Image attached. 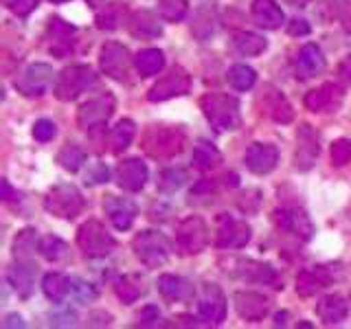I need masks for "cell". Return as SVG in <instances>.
Here are the masks:
<instances>
[{
	"label": "cell",
	"instance_id": "6da1fadb",
	"mask_svg": "<svg viewBox=\"0 0 351 329\" xmlns=\"http://www.w3.org/2000/svg\"><path fill=\"white\" fill-rule=\"evenodd\" d=\"M200 106L215 132H235L241 125V108L235 97L224 93H208L202 97Z\"/></svg>",
	"mask_w": 351,
	"mask_h": 329
},
{
	"label": "cell",
	"instance_id": "7a4b0ae2",
	"mask_svg": "<svg viewBox=\"0 0 351 329\" xmlns=\"http://www.w3.org/2000/svg\"><path fill=\"white\" fill-rule=\"evenodd\" d=\"M97 84V75L90 66L86 64H73L58 75L55 80L53 93L60 101H75L82 93H86L88 88H93Z\"/></svg>",
	"mask_w": 351,
	"mask_h": 329
},
{
	"label": "cell",
	"instance_id": "3957f363",
	"mask_svg": "<svg viewBox=\"0 0 351 329\" xmlns=\"http://www.w3.org/2000/svg\"><path fill=\"white\" fill-rule=\"evenodd\" d=\"M77 246L82 248L86 257L101 259L114 250L117 241L99 219H88V222H84L80 230H77Z\"/></svg>",
	"mask_w": 351,
	"mask_h": 329
},
{
	"label": "cell",
	"instance_id": "277c9868",
	"mask_svg": "<svg viewBox=\"0 0 351 329\" xmlns=\"http://www.w3.org/2000/svg\"><path fill=\"white\" fill-rule=\"evenodd\" d=\"M44 208L55 217L75 219L84 208V195L73 184H55L44 197Z\"/></svg>",
	"mask_w": 351,
	"mask_h": 329
},
{
	"label": "cell",
	"instance_id": "5b68a950",
	"mask_svg": "<svg viewBox=\"0 0 351 329\" xmlns=\"http://www.w3.org/2000/svg\"><path fill=\"white\" fill-rule=\"evenodd\" d=\"M176 248L180 255H197L208 244V228L200 215H189L176 226Z\"/></svg>",
	"mask_w": 351,
	"mask_h": 329
},
{
	"label": "cell",
	"instance_id": "8992f818",
	"mask_svg": "<svg viewBox=\"0 0 351 329\" xmlns=\"http://www.w3.org/2000/svg\"><path fill=\"white\" fill-rule=\"evenodd\" d=\"M184 147V134L178 127H152L145 141H143V149H145L152 158H171L180 154Z\"/></svg>",
	"mask_w": 351,
	"mask_h": 329
},
{
	"label": "cell",
	"instance_id": "52a82bcc",
	"mask_svg": "<svg viewBox=\"0 0 351 329\" xmlns=\"http://www.w3.org/2000/svg\"><path fill=\"white\" fill-rule=\"evenodd\" d=\"M132 248H134V255L141 259L145 268H158L169 257L167 241L156 230H143V233H138L134 241H132Z\"/></svg>",
	"mask_w": 351,
	"mask_h": 329
},
{
	"label": "cell",
	"instance_id": "ba28073f",
	"mask_svg": "<svg viewBox=\"0 0 351 329\" xmlns=\"http://www.w3.org/2000/svg\"><path fill=\"white\" fill-rule=\"evenodd\" d=\"M114 108L117 101L112 95L110 93L99 95L80 108V112H77V125L86 132H90L95 127H104L108 123V119L114 114Z\"/></svg>",
	"mask_w": 351,
	"mask_h": 329
},
{
	"label": "cell",
	"instance_id": "9c48e42d",
	"mask_svg": "<svg viewBox=\"0 0 351 329\" xmlns=\"http://www.w3.org/2000/svg\"><path fill=\"white\" fill-rule=\"evenodd\" d=\"M130 64H132L130 51L128 47H123V44H119V42H108L101 47V51H99V69L114 82L128 80Z\"/></svg>",
	"mask_w": 351,
	"mask_h": 329
},
{
	"label": "cell",
	"instance_id": "30bf717a",
	"mask_svg": "<svg viewBox=\"0 0 351 329\" xmlns=\"http://www.w3.org/2000/svg\"><path fill=\"white\" fill-rule=\"evenodd\" d=\"M215 246L217 248H244L250 241V226L241 219H235L226 213L217 217V233H215Z\"/></svg>",
	"mask_w": 351,
	"mask_h": 329
},
{
	"label": "cell",
	"instance_id": "8fae6325",
	"mask_svg": "<svg viewBox=\"0 0 351 329\" xmlns=\"http://www.w3.org/2000/svg\"><path fill=\"white\" fill-rule=\"evenodd\" d=\"M51 82H53V69L49 64H31L14 82V86L20 95L33 99V97H42L47 93Z\"/></svg>",
	"mask_w": 351,
	"mask_h": 329
},
{
	"label": "cell",
	"instance_id": "7c38bea8",
	"mask_svg": "<svg viewBox=\"0 0 351 329\" xmlns=\"http://www.w3.org/2000/svg\"><path fill=\"white\" fill-rule=\"evenodd\" d=\"M321 154V138L318 132L303 123L296 132V154H294V167L299 171H310L314 167V162Z\"/></svg>",
	"mask_w": 351,
	"mask_h": 329
},
{
	"label": "cell",
	"instance_id": "4fadbf2b",
	"mask_svg": "<svg viewBox=\"0 0 351 329\" xmlns=\"http://www.w3.org/2000/svg\"><path fill=\"white\" fill-rule=\"evenodd\" d=\"M197 314L208 325H219L226 318V296L215 283H206L200 299H197Z\"/></svg>",
	"mask_w": 351,
	"mask_h": 329
},
{
	"label": "cell",
	"instance_id": "5bb4252c",
	"mask_svg": "<svg viewBox=\"0 0 351 329\" xmlns=\"http://www.w3.org/2000/svg\"><path fill=\"white\" fill-rule=\"evenodd\" d=\"M189 88H191L189 75H186L182 69H173L171 73H167V75L162 77V80H158L156 84L149 88L147 99H149V101H154V103L167 101V99L186 95V93H189Z\"/></svg>",
	"mask_w": 351,
	"mask_h": 329
},
{
	"label": "cell",
	"instance_id": "9a60e30c",
	"mask_svg": "<svg viewBox=\"0 0 351 329\" xmlns=\"http://www.w3.org/2000/svg\"><path fill=\"white\" fill-rule=\"evenodd\" d=\"M233 303H235V310H237L239 318H244V321H248V323H257L270 312L268 296H263L259 292L239 290L233 296Z\"/></svg>",
	"mask_w": 351,
	"mask_h": 329
},
{
	"label": "cell",
	"instance_id": "2e32d148",
	"mask_svg": "<svg viewBox=\"0 0 351 329\" xmlns=\"http://www.w3.org/2000/svg\"><path fill=\"white\" fill-rule=\"evenodd\" d=\"M104 211L108 219L112 222L117 230H128L138 215L136 204L130 197H119V195H108L104 200Z\"/></svg>",
	"mask_w": 351,
	"mask_h": 329
},
{
	"label": "cell",
	"instance_id": "e0dca14e",
	"mask_svg": "<svg viewBox=\"0 0 351 329\" xmlns=\"http://www.w3.org/2000/svg\"><path fill=\"white\" fill-rule=\"evenodd\" d=\"M244 162L252 173L266 175L277 167L279 151L274 145H270V143H252L246 151V156H244Z\"/></svg>",
	"mask_w": 351,
	"mask_h": 329
},
{
	"label": "cell",
	"instance_id": "ac0fdd59",
	"mask_svg": "<svg viewBox=\"0 0 351 329\" xmlns=\"http://www.w3.org/2000/svg\"><path fill=\"white\" fill-rule=\"evenodd\" d=\"M149 178V171H147V164L138 160V158H128L123 162H119L117 167V184L121 189L125 191H141L145 186Z\"/></svg>",
	"mask_w": 351,
	"mask_h": 329
},
{
	"label": "cell",
	"instance_id": "d6986e66",
	"mask_svg": "<svg viewBox=\"0 0 351 329\" xmlns=\"http://www.w3.org/2000/svg\"><path fill=\"white\" fill-rule=\"evenodd\" d=\"M343 103V88L338 84H323L305 95V108L310 112H334Z\"/></svg>",
	"mask_w": 351,
	"mask_h": 329
},
{
	"label": "cell",
	"instance_id": "ffe728a7",
	"mask_svg": "<svg viewBox=\"0 0 351 329\" xmlns=\"http://www.w3.org/2000/svg\"><path fill=\"white\" fill-rule=\"evenodd\" d=\"M274 222H277V226L283 228L285 233H292L305 241L314 235V224L310 215L305 211H299V208H283V211H277L274 213Z\"/></svg>",
	"mask_w": 351,
	"mask_h": 329
},
{
	"label": "cell",
	"instance_id": "44dd1931",
	"mask_svg": "<svg viewBox=\"0 0 351 329\" xmlns=\"http://www.w3.org/2000/svg\"><path fill=\"white\" fill-rule=\"evenodd\" d=\"M36 277H38V268L31 261H18L14 268L7 270V283L22 299H29L33 290H36Z\"/></svg>",
	"mask_w": 351,
	"mask_h": 329
},
{
	"label": "cell",
	"instance_id": "7402d4cb",
	"mask_svg": "<svg viewBox=\"0 0 351 329\" xmlns=\"http://www.w3.org/2000/svg\"><path fill=\"white\" fill-rule=\"evenodd\" d=\"M128 31L136 40H154V38L162 36V27L158 22V16L152 14L147 9L134 11V14L128 18Z\"/></svg>",
	"mask_w": 351,
	"mask_h": 329
},
{
	"label": "cell",
	"instance_id": "603a6c76",
	"mask_svg": "<svg viewBox=\"0 0 351 329\" xmlns=\"http://www.w3.org/2000/svg\"><path fill=\"white\" fill-rule=\"evenodd\" d=\"M325 71V55L316 44H305L296 58V77L301 80H312Z\"/></svg>",
	"mask_w": 351,
	"mask_h": 329
},
{
	"label": "cell",
	"instance_id": "cb8c5ba5",
	"mask_svg": "<svg viewBox=\"0 0 351 329\" xmlns=\"http://www.w3.org/2000/svg\"><path fill=\"white\" fill-rule=\"evenodd\" d=\"M156 285H158L160 296L169 303L189 301L193 296V285L182 277H176V274H160Z\"/></svg>",
	"mask_w": 351,
	"mask_h": 329
},
{
	"label": "cell",
	"instance_id": "d4e9b609",
	"mask_svg": "<svg viewBox=\"0 0 351 329\" xmlns=\"http://www.w3.org/2000/svg\"><path fill=\"white\" fill-rule=\"evenodd\" d=\"M316 314L323 325H338L349 314V303L340 294H327L316 303Z\"/></svg>",
	"mask_w": 351,
	"mask_h": 329
},
{
	"label": "cell",
	"instance_id": "484cf974",
	"mask_svg": "<svg viewBox=\"0 0 351 329\" xmlns=\"http://www.w3.org/2000/svg\"><path fill=\"white\" fill-rule=\"evenodd\" d=\"M235 266V274L239 279H246L252 283H277V272H274L270 263H261L255 259H239Z\"/></svg>",
	"mask_w": 351,
	"mask_h": 329
},
{
	"label": "cell",
	"instance_id": "4316f807",
	"mask_svg": "<svg viewBox=\"0 0 351 329\" xmlns=\"http://www.w3.org/2000/svg\"><path fill=\"white\" fill-rule=\"evenodd\" d=\"M114 292L121 303L132 305V303H136L141 296L147 294V281L145 277H141V274H123V277L117 279Z\"/></svg>",
	"mask_w": 351,
	"mask_h": 329
},
{
	"label": "cell",
	"instance_id": "83f0119b",
	"mask_svg": "<svg viewBox=\"0 0 351 329\" xmlns=\"http://www.w3.org/2000/svg\"><path fill=\"white\" fill-rule=\"evenodd\" d=\"M252 20H255L261 29L274 31L283 25L285 16L274 0H255V3H252Z\"/></svg>",
	"mask_w": 351,
	"mask_h": 329
},
{
	"label": "cell",
	"instance_id": "f1b7e54d",
	"mask_svg": "<svg viewBox=\"0 0 351 329\" xmlns=\"http://www.w3.org/2000/svg\"><path fill=\"white\" fill-rule=\"evenodd\" d=\"M329 281H332V274H329L327 266H318L316 270H303L296 277V292L301 296H312L321 292Z\"/></svg>",
	"mask_w": 351,
	"mask_h": 329
},
{
	"label": "cell",
	"instance_id": "f546056e",
	"mask_svg": "<svg viewBox=\"0 0 351 329\" xmlns=\"http://www.w3.org/2000/svg\"><path fill=\"white\" fill-rule=\"evenodd\" d=\"M215 22H217V16H215V7L213 3H202V7L195 11L193 16V22H191V31L197 40H208L215 33Z\"/></svg>",
	"mask_w": 351,
	"mask_h": 329
},
{
	"label": "cell",
	"instance_id": "4dcf8cb0",
	"mask_svg": "<svg viewBox=\"0 0 351 329\" xmlns=\"http://www.w3.org/2000/svg\"><path fill=\"white\" fill-rule=\"evenodd\" d=\"M49 36H51V42H53V47L51 51L55 55H62L66 51H71L73 49V38H75V27L71 25H66L64 20L60 18H53L49 22Z\"/></svg>",
	"mask_w": 351,
	"mask_h": 329
},
{
	"label": "cell",
	"instance_id": "1f68e13d",
	"mask_svg": "<svg viewBox=\"0 0 351 329\" xmlns=\"http://www.w3.org/2000/svg\"><path fill=\"white\" fill-rule=\"evenodd\" d=\"M42 292L51 303H62L71 294V277L60 272H51L42 279Z\"/></svg>",
	"mask_w": 351,
	"mask_h": 329
},
{
	"label": "cell",
	"instance_id": "d6a6232c",
	"mask_svg": "<svg viewBox=\"0 0 351 329\" xmlns=\"http://www.w3.org/2000/svg\"><path fill=\"white\" fill-rule=\"evenodd\" d=\"M230 44H233V49L239 55H248V58H252V55H261L263 51L268 49V42L263 40L261 36H257V33H250V31L235 33L233 40H230Z\"/></svg>",
	"mask_w": 351,
	"mask_h": 329
},
{
	"label": "cell",
	"instance_id": "836d02e7",
	"mask_svg": "<svg viewBox=\"0 0 351 329\" xmlns=\"http://www.w3.org/2000/svg\"><path fill=\"white\" fill-rule=\"evenodd\" d=\"M134 66L141 77H152L165 69V53L160 49H145L134 58Z\"/></svg>",
	"mask_w": 351,
	"mask_h": 329
},
{
	"label": "cell",
	"instance_id": "e575fe53",
	"mask_svg": "<svg viewBox=\"0 0 351 329\" xmlns=\"http://www.w3.org/2000/svg\"><path fill=\"white\" fill-rule=\"evenodd\" d=\"M40 250V241H38V230L36 228H25L20 230L14 239V257L18 261H31L33 252Z\"/></svg>",
	"mask_w": 351,
	"mask_h": 329
},
{
	"label": "cell",
	"instance_id": "d590c367",
	"mask_svg": "<svg viewBox=\"0 0 351 329\" xmlns=\"http://www.w3.org/2000/svg\"><path fill=\"white\" fill-rule=\"evenodd\" d=\"M134 134H136L134 121H132V119H121L119 123L112 127V132H110V145H112V151L121 154L123 149H128L130 143L134 141Z\"/></svg>",
	"mask_w": 351,
	"mask_h": 329
},
{
	"label": "cell",
	"instance_id": "8d00e7d4",
	"mask_svg": "<svg viewBox=\"0 0 351 329\" xmlns=\"http://www.w3.org/2000/svg\"><path fill=\"white\" fill-rule=\"evenodd\" d=\"M219 162H222V154H219L217 147L211 145V143L200 141L193 147V164L200 171H211V169L217 167Z\"/></svg>",
	"mask_w": 351,
	"mask_h": 329
},
{
	"label": "cell",
	"instance_id": "74e56055",
	"mask_svg": "<svg viewBox=\"0 0 351 329\" xmlns=\"http://www.w3.org/2000/svg\"><path fill=\"white\" fill-rule=\"evenodd\" d=\"M226 80L235 90H250L257 82V73H255V69H250L246 64H235L228 69Z\"/></svg>",
	"mask_w": 351,
	"mask_h": 329
},
{
	"label": "cell",
	"instance_id": "f35d334b",
	"mask_svg": "<svg viewBox=\"0 0 351 329\" xmlns=\"http://www.w3.org/2000/svg\"><path fill=\"white\" fill-rule=\"evenodd\" d=\"M123 20H125V7L121 3H112V5H106L97 14V27L104 31H114L121 27Z\"/></svg>",
	"mask_w": 351,
	"mask_h": 329
},
{
	"label": "cell",
	"instance_id": "ab89813d",
	"mask_svg": "<svg viewBox=\"0 0 351 329\" xmlns=\"http://www.w3.org/2000/svg\"><path fill=\"white\" fill-rule=\"evenodd\" d=\"M58 162H60L62 169L75 173V171H80L82 164L86 162V151L82 147H77V145H66L58 154Z\"/></svg>",
	"mask_w": 351,
	"mask_h": 329
},
{
	"label": "cell",
	"instance_id": "60d3db41",
	"mask_svg": "<svg viewBox=\"0 0 351 329\" xmlns=\"http://www.w3.org/2000/svg\"><path fill=\"white\" fill-rule=\"evenodd\" d=\"M40 252L47 261L55 263V261L66 259V255H69V246H66L60 237H44L40 241Z\"/></svg>",
	"mask_w": 351,
	"mask_h": 329
},
{
	"label": "cell",
	"instance_id": "b9f144b4",
	"mask_svg": "<svg viewBox=\"0 0 351 329\" xmlns=\"http://www.w3.org/2000/svg\"><path fill=\"white\" fill-rule=\"evenodd\" d=\"M186 11H189L186 0H160V3H158V14H160L162 20H167V22L184 20Z\"/></svg>",
	"mask_w": 351,
	"mask_h": 329
},
{
	"label": "cell",
	"instance_id": "7bdbcfd3",
	"mask_svg": "<svg viewBox=\"0 0 351 329\" xmlns=\"http://www.w3.org/2000/svg\"><path fill=\"white\" fill-rule=\"evenodd\" d=\"M186 182V173L184 169H165L160 175H158V189L162 193H173V191H178L180 186Z\"/></svg>",
	"mask_w": 351,
	"mask_h": 329
},
{
	"label": "cell",
	"instance_id": "ee69618b",
	"mask_svg": "<svg viewBox=\"0 0 351 329\" xmlns=\"http://www.w3.org/2000/svg\"><path fill=\"white\" fill-rule=\"evenodd\" d=\"M71 296L77 303H93L97 299V290L90 283L80 279V277H71Z\"/></svg>",
	"mask_w": 351,
	"mask_h": 329
},
{
	"label": "cell",
	"instance_id": "f6af8a7d",
	"mask_svg": "<svg viewBox=\"0 0 351 329\" xmlns=\"http://www.w3.org/2000/svg\"><path fill=\"white\" fill-rule=\"evenodd\" d=\"M329 156H332L334 167H345L347 162H351V141L349 138L334 141L332 149H329Z\"/></svg>",
	"mask_w": 351,
	"mask_h": 329
},
{
	"label": "cell",
	"instance_id": "bcb514c9",
	"mask_svg": "<svg viewBox=\"0 0 351 329\" xmlns=\"http://www.w3.org/2000/svg\"><path fill=\"white\" fill-rule=\"evenodd\" d=\"M270 114L274 121H279V123H290L292 117H294V110L288 101H285L283 95H277L274 97V101L270 103Z\"/></svg>",
	"mask_w": 351,
	"mask_h": 329
},
{
	"label": "cell",
	"instance_id": "7dc6e473",
	"mask_svg": "<svg viewBox=\"0 0 351 329\" xmlns=\"http://www.w3.org/2000/svg\"><path fill=\"white\" fill-rule=\"evenodd\" d=\"M55 134H58V125H55L51 119H40V121H36V125H33V138L40 143L53 141Z\"/></svg>",
	"mask_w": 351,
	"mask_h": 329
},
{
	"label": "cell",
	"instance_id": "c3c4849f",
	"mask_svg": "<svg viewBox=\"0 0 351 329\" xmlns=\"http://www.w3.org/2000/svg\"><path fill=\"white\" fill-rule=\"evenodd\" d=\"M5 7L20 18L29 16L31 11L38 9V0H5Z\"/></svg>",
	"mask_w": 351,
	"mask_h": 329
},
{
	"label": "cell",
	"instance_id": "681fc988",
	"mask_svg": "<svg viewBox=\"0 0 351 329\" xmlns=\"http://www.w3.org/2000/svg\"><path fill=\"white\" fill-rule=\"evenodd\" d=\"M136 321H138L141 327H158V325H162L158 307H154V305L143 307V310L138 312V316H136Z\"/></svg>",
	"mask_w": 351,
	"mask_h": 329
},
{
	"label": "cell",
	"instance_id": "f907efd6",
	"mask_svg": "<svg viewBox=\"0 0 351 329\" xmlns=\"http://www.w3.org/2000/svg\"><path fill=\"white\" fill-rule=\"evenodd\" d=\"M108 178H110L108 164L106 162H95L86 173V184H101V182H108Z\"/></svg>",
	"mask_w": 351,
	"mask_h": 329
},
{
	"label": "cell",
	"instance_id": "816d5d0a",
	"mask_svg": "<svg viewBox=\"0 0 351 329\" xmlns=\"http://www.w3.org/2000/svg\"><path fill=\"white\" fill-rule=\"evenodd\" d=\"M51 325L53 327H75L77 325V314L73 310H66L62 314H53L51 316Z\"/></svg>",
	"mask_w": 351,
	"mask_h": 329
},
{
	"label": "cell",
	"instance_id": "f5cc1de1",
	"mask_svg": "<svg viewBox=\"0 0 351 329\" xmlns=\"http://www.w3.org/2000/svg\"><path fill=\"white\" fill-rule=\"evenodd\" d=\"M288 33L290 36H299V38H303V36H307L310 33V25H307L305 20H299V18H294L290 25H288Z\"/></svg>",
	"mask_w": 351,
	"mask_h": 329
},
{
	"label": "cell",
	"instance_id": "db71d44e",
	"mask_svg": "<svg viewBox=\"0 0 351 329\" xmlns=\"http://www.w3.org/2000/svg\"><path fill=\"white\" fill-rule=\"evenodd\" d=\"M3 327L5 329H11V327H27V323L22 321V316H18V314H9L5 321H3Z\"/></svg>",
	"mask_w": 351,
	"mask_h": 329
},
{
	"label": "cell",
	"instance_id": "11a10c76",
	"mask_svg": "<svg viewBox=\"0 0 351 329\" xmlns=\"http://www.w3.org/2000/svg\"><path fill=\"white\" fill-rule=\"evenodd\" d=\"M338 75L343 77V80H351V55H347V58L340 62L338 66Z\"/></svg>",
	"mask_w": 351,
	"mask_h": 329
},
{
	"label": "cell",
	"instance_id": "9f6ffc18",
	"mask_svg": "<svg viewBox=\"0 0 351 329\" xmlns=\"http://www.w3.org/2000/svg\"><path fill=\"white\" fill-rule=\"evenodd\" d=\"M285 5H290V7H299V9H303V7H307L312 3V0H283Z\"/></svg>",
	"mask_w": 351,
	"mask_h": 329
},
{
	"label": "cell",
	"instance_id": "6f0895ef",
	"mask_svg": "<svg viewBox=\"0 0 351 329\" xmlns=\"http://www.w3.org/2000/svg\"><path fill=\"white\" fill-rule=\"evenodd\" d=\"M285 323H288V312H279L277 316H274V325H285Z\"/></svg>",
	"mask_w": 351,
	"mask_h": 329
},
{
	"label": "cell",
	"instance_id": "680465c9",
	"mask_svg": "<svg viewBox=\"0 0 351 329\" xmlns=\"http://www.w3.org/2000/svg\"><path fill=\"white\" fill-rule=\"evenodd\" d=\"M51 3H66V0H51Z\"/></svg>",
	"mask_w": 351,
	"mask_h": 329
}]
</instances>
